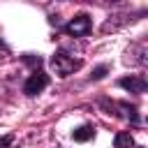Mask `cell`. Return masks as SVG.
<instances>
[{
    "label": "cell",
    "mask_w": 148,
    "mask_h": 148,
    "mask_svg": "<svg viewBox=\"0 0 148 148\" xmlns=\"http://www.w3.org/2000/svg\"><path fill=\"white\" fill-rule=\"evenodd\" d=\"M51 65H53V69H56V74H58V76H69V74H74V72L81 67V60H76V58L67 56L65 51H58V53H53Z\"/></svg>",
    "instance_id": "6da1fadb"
},
{
    "label": "cell",
    "mask_w": 148,
    "mask_h": 148,
    "mask_svg": "<svg viewBox=\"0 0 148 148\" xmlns=\"http://www.w3.org/2000/svg\"><path fill=\"white\" fill-rule=\"evenodd\" d=\"M65 32L72 35V37H83L90 32V16L88 14H79L76 18H72L67 25H65Z\"/></svg>",
    "instance_id": "7a4b0ae2"
},
{
    "label": "cell",
    "mask_w": 148,
    "mask_h": 148,
    "mask_svg": "<svg viewBox=\"0 0 148 148\" xmlns=\"http://www.w3.org/2000/svg\"><path fill=\"white\" fill-rule=\"evenodd\" d=\"M46 86H49V76H46L44 72H35V74H30V79L23 83V92H25V95H37V92H42Z\"/></svg>",
    "instance_id": "3957f363"
},
{
    "label": "cell",
    "mask_w": 148,
    "mask_h": 148,
    "mask_svg": "<svg viewBox=\"0 0 148 148\" xmlns=\"http://www.w3.org/2000/svg\"><path fill=\"white\" fill-rule=\"evenodd\" d=\"M118 86L125 88V90H130V92H136V95L146 92V88H148V83H146L143 76H125V79L118 81Z\"/></svg>",
    "instance_id": "277c9868"
},
{
    "label": "cell",
    "mask_w": 148,
    "mask_h": 148,
    "mask_svg": "<svg viewBox=\"0 0 148 148\" xmlns=\"http://www.w3.org/2000/svg\"><path fill=\"white\" fill-rule=\"evenodd\" d=\"M72 136H74V141H90L92 136H95V127L92 125H81V127H76L74 132H72Z\"/></svg>",
    "instance_id": "5b68a950"
},
{
    "label": "cell",
    "mask_w": 148,
    "mask_h": 148,
    "mask_svg": "<svg viewBox=\"0 0 148 148\" xmlns=\"http://www.w3.org/2000/svg\"><path fill=\"white\" fill-rule=\"evenodd\" d=\"M113 146L116 148H134V139L130 132H118L116 139H113Z\"/></svg>",
    "instance_id": "8992f818"
},
{
    "label": "cell",
    "mask_w": 148,
    "mask_h": 148,
    "mask_svg": "<svg viewBox=\"0 0 148 148\" xmlns=\"http://www.w3.org/2000/svg\"><path fill=\"white\" fill-rule=\"evenodd\" d=\"M118 109H123V113H120L123 118H127V120H132L134 125L139 123V116H136V109H134V106H127V104H123V102H120V104H118Z\"/></svg>",
    "instance_id": "52a82bcc"
},
{
    "label": "cell",
    "mask_w": 148,
    "mask_h": 148,
    "mask_svg": "<svg viewBox=\"0 0 148 148\" xmlns=\"http://www.w3.org/2000/svg\"><path fill=\"white\" fill-rule=\"evenodd\" d=\"M106 72H109V67H106V65L97 67V69L92 72V79H95V81H99V79H104V74H106Z\"/></svg>",
    "instance_id": "ba28073f"
},
{
    "label": "cell",
    "mask_w": 148,
    "mask_h": 148,
    "mask_svg": "<svg viewBox=\"0 0 148 148\" xmlns=\"http://www.w3.org/2000/svg\"><path fill=\"white\" fill-rule=\"evenodd\" d=\"M23 60H25V62H28V65H37V67H39V65H42V58H39V56H37V58H35V56H25V58H23Z\"/></svg>",
    "instance_id": "9c48e42d"
}]
</instances>
